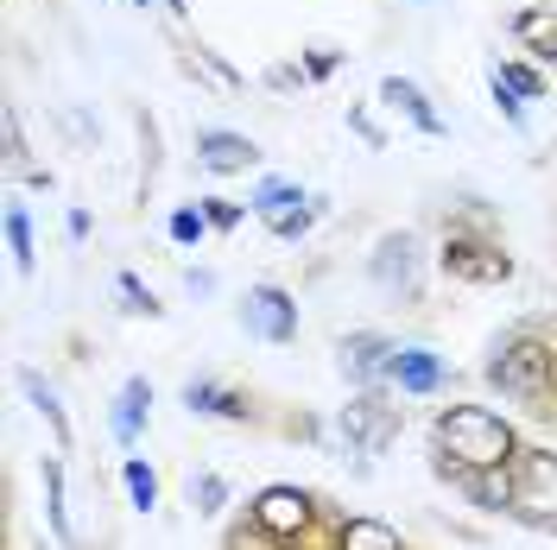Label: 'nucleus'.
<instances>
[{
	"mask_svg": "<svg viewBox=\"0 0 557 550\" xmlns=\"http://www.w3.org/2000/svg\"><path fill=\"white\" fill-rule=\"evenodd\" d=\"M507 507L520 518H532V525H552L557 518V455H520V482H513Z\"/></svg>",
	"mask_w": 557,
	"mask_h": 550,
	"instance_id": "f03ea898",
	"label": "nucleus"
},
{
	"mask_svg": "<svg viewBox=\"0 0 557 550\" xmlns=\"http://www.w3.org/2000/svg\"><path fill=\"white\" fill-rule=\"evenodd\" d=\"M374 278L381 285H412V241L406 235H386L381 253H374Z\"/></svg>",
	"mask_w": 557,
	"mask_h": 550,
	"instance_id": "9d476101",
	"label": "nucleus"
},
{
	"mask_svg": "<svg viewBox=\"0 0 557 550\" xmlns=\"http://www.w3.org/2000/svg\"><path fill=\"white\" fill-rule=\"evenodd\" d=\"M26 392H33V405L45 412V424L58 430V443H70V424H64V405H58V392H51V386H45L38 374H26Z\"/></svg>",
	"mask_w": 557,
	"mask_h": 550,
	"instance_id": "dca6fc26",
	"label": "nucleus"
},
{
	"mask_svg": "<svg viewBox=\"0 0 557 550\" xmlns=\"http://www.w3.org/2000/svg\"><path fill=\"white\" fill-rule=\"evenodd\" d=\"M247 329L267 336V342H285V336L298 329V304H292L278 285H260V291L247 298Z\"/></svg>",
	"mask_w": 557,
	"mask_h": 550,
	"instance_id": "39448f33",
	"label": "nucleus"
},
{
	"mask_svg": "<svg viewBox=\"0 0 557 550\" xmlns=\"http://www.w3.org/2000/svg\"><path fill=\"white\" fill-rule=\"evenodd\" d=\"M343 361L355 367V374H374L381 361H393V348H386L381 336H348V342H343Z\"/></svg>",
	"mask_w": 557,
	"mask_h": 550,
	"instance_id": "2eb2a0df",
	"label": "nucleus"
},
{
	"mask_svg": "<svg viewBox=\"0 0 557 550\" xmlns=\"http://www.w3.org/2000/svg\"><path fill=\"white\" fill-rule=\"evenodd\" d=\"M146 405H152V386L146 379H127V392H121V412H114V437L121 443H134L139 417H146Z\"/></svg>",
	"mask_w": 557,
	"mask_h": 550,
	"instance_id": "9b49d317",
	"label": "nucleus"
},
{
	"mask_svg": "<svg viewBox=\"0 0 557 550\" xmlns=\"http://www.w3.org/2000/svg\"><path fill=\"white\" fill-rule=\"evenodd\" d=\"M45 493H51V525H58V538L76 545V525H70V507H64V475H58V462L45 468Z\"/></svg>",
	"mask_w": 557,
	"mask_h": 550,
	"instance_id": "f3484780",
	"label": "nucleus"
},
{
	"mask_svg": "<svg viewBox=\"0 0 557 550\" xmlns=\"http://www.w3.org/2000/svg\"><path fill=\"white\" fill-rule=\"evenodd\" d=\"M127 487H134L139 507H152V500H159V482H152V468H146V462H127Z\"/></svg>",
	"mask_w": 557,
	"mask_h": 550,
	"instance_id": "aec40b11",
	"label": "nucleus"
},
{
	"mask_svg": "<svg viewBox=\"0 0 557 550\" xmlns=\"http://www.w3.org/2000/svg\"><path fill=\"white\" fill-rule=\"evenodd\" d=\"M343 437L361 455H381L393 437H399V405H381V399H355L343 405Z\"/></svg>",
	"mask_w": 557,
	"mask_h": 550,
	"instance_id": "7ed1b4c3",
	"label": "nucleus"
},
{
	"mask_svg": "<svg viewBox=\"0 0 557 550\" xmlns=\"http://www.w3.org/2000/svg\"><path fill=\"white\" fill-rule=\"evenodd\" d=\"M172 235H177V241H197V235H203V215L177 209V215H172Z\"/></svg>",
	"mask_w": 557,
	"mask_h": 550,
	"instance_id": "412c9836",
	"label": "nucleus"
},
{
	"mask_svg": "<svg viewBox=\"0 0 557 550\" xmlns=\"http://www.w3.org/2000/svg\"><path fill=\"white\" fill-rule=\"evenodd\" d=\"M437 443L450 449L462 468H500L513 455V430L482 405H456V412L437 417Z\"/></svg>",
	"mask_w": 557,
	"mask_h": 550,
	"instance_id": "f257e3e1",
	"label": "nucleus"
},
{
	"mask_svg": "<svg viewBox=\"0 0 557 550\" xmlns=\"http://www.w3.org/2000/svg\"><path fill=\"white\" fill-rule=\"evenodd\" d=\"M260 215L273 222V235H285V241L311 228V209H305V197H298V190H285V184H267V190H260Z\"/></svg>",
	"mask_w": 557,
	"mask_h": 550,
	"instance_id": "0eeeda50",
	"label": "nucleus"
},
{
	"mask_svg": "<svg viewBox=\"0 0 557 550\" xmlns=\"http://www.w3.org/2000/svg\"><path fill=\"white\" fill-rule=\"evenodd\" d=\"M343 550H399V532L381 525V518H348Z\"/></svg>",
	"mask_w": 557,
	"mask_h": 550,
	"instance_id": "ddd939ff",
	"label": "nucleus"
},
{
	"mask_svg": "<svg viewBox=\"0 0 557 550\" xmlns=\"http://www.w3.org/2000/svg\"><path fill=\"white\" fill-rule=\"evenodd\" d=\"M121 298H127V310H146V316H159V304L139 291V278H121Z\"/></svg>",
	"mask_w": 557,
	"mask_h": 550,
	"instance_id": "4be33fe9",
	"label": "nucleus"
},
{
	"mask_svg": "<svg viewBox=\"0 0 557 550\" xmlns=\"http://www.w3.org/2000/svg\"><path fill=\"white\" fill-rule=\"evenodd\" d=\"M500 83L520 89V96H539V76H532V70H500Z\"/></svg>",
	"mask_w": 557,
	"mask_h": 550,
	"instance_id": "5701e85b",
	"label": "nucleus"
},
{
	"mask_svg": "<svg viewBox=\"0 0 557 550\" xmlns=\"http://www.w3.org/2000/svg\"><path fill=\"white\" fill-rule=\"evenodd\" d=\"M7 247L20 266H33V228H26V209H7Z\"/></svg>",
	"mask_w": 557,
	"mask_h": 550,
	"instance_id": "a211bd4d",
	"label": "nucleus"
},
{
	"mask_svg": "<svg viewBox=\"0 0 557 550\" xmlns=\"http://www.w3.org/2000/svg\"><path fill=\"white\" fill-rule=\"evenodd\" d=\"M253 518L278 532V538H292V532H305V518H311V500L298 493V487H267L260 500H253Z\"/></svg>",
	"mask_w": 557,
	"mask_h": 550,
	"instance_id": "423d86ee",
	"label": "nucleus"
},
{
	"mask_svg": "<svg viewBox=\"0 0 557 550\" xmlns=\"http://www.w3.org/2000/svg\"><path fill=\"white\" fill-rule=\"evenodd\" d=\"M520 33L532 38V45H545V58H557V13H525Z\"/></svg>",
	"mask_w": 557,
	"mask_h": 550,
	"instance_id": "6ab92c4d",
	"label": "nucleus"
},
{
	"mask_svg": "<svg viewBox=\"0 0 557 550\" xmlns=\"http://www.w3.org/2000/svg\"><path fill=\"white\" fill-rule=\"evenodd\" d=\"M184 405H190V412H215V417H242V412H247L235 392H222V386H203V379H190V386H184Z\"/></svg>",
	"mask_w": 557,
	"mask_h": 550,
	"instance_id": "f8f14e48",
	"label": "nucleus"
},
{
	"mask_svg": "<svg viewBox=\"0 0 557 550\" xmlns=\"http://www.w3.org/2000/svg\"><path fill=\"white\" fill-rule=\"evenodd\" d=\"M494 379H500V392H520V399H532V392H545V379H552V354H545L539 342L507 348V354L494 361Z\"/></svg>",
	"mask_w": 557,
	"mask_h": 550,
	"instance_id": "20e7f679",
	"label": "nucleus"
},
{
	"mask_svg": "<svg viewBox=\"0 0 557 550\" xmlns=\"http://www.w3.org/2000/svg\"><path fill=\"white\" fill-rule=\"evenodd\" d=\"M381 96H386L393 108H406V114H412V121L424 127V134H437V114L424 108V96H418L412 83H399V76H386V83H381Z\"/></svg>",
	"mask_w": 557,
	"mask_h": 550,
	"instance_id": "4468645a",
	"label": "nucleus"
},
{
	"mask_svg": "<svg viewBox=\"0 0 557 550\" xmlns=\"http://www.w3.org/2000/svg\"><path fill=\"white\" fill-rule=\"evenodd\" d=\"M386 374L399 379L406 392H431L444 367H437V354H424V348H393V361H386Z\"/></svg>",
	"mask_w": 557,
	"mask_h": 550,
	"instance_id": "6e6552de",
	"label": "nucleus"
},
{
	"mask_svg": "<svg viewBox=\"0 0 557 550\" xmlns=\"http://www.w3.org/2000/svg\"><path fill=\"white\" fill-rule=\"evenodd\" d=\"M203 165L209 172H247L253 165V146L235 134H203Z\"/></svg>",
	"mask_w": 557,
	"mask_h": 550,
	"instance_id": "1a4fd4ad",
	"label": "nucleus"
}]
</instances>
